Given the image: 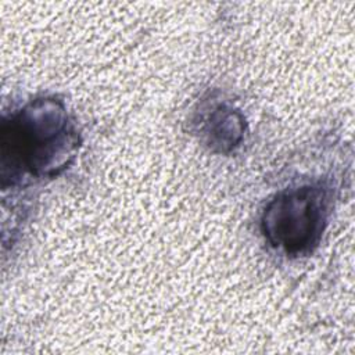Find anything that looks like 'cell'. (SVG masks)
<instances>
[{"instance_id": "obj_2", "label": "cell", "mask_w": 355, "mask_h": 355, "mask_svg": "<svg viewBox=\"0 0 355 355\" xmlns=\"http://www.w3.org/2000/svg\"><path fill=\"white\" fill-rule=\"evenodd\" d=\"M326 218L324 190L318 186H301L279 193L266 205L261 227L272 247L290 255H302L318 245Z\"/></svg>"}, {"instance_id": "obj_1", "label": "cell", "mask_w": 355, "mask_h": 355, "mask_svg": "<svg viewBox=\"0 0 355 355\" xmlns=\"http://www.w3.org/2000/svg\"><path fill=\"white\" fill-rule=\"evenodd\" d=\"M76 146L78 136L64 105L55 100H36L3 121V180L51 176L65 168Z\"/></svg>"}]
</instances>
